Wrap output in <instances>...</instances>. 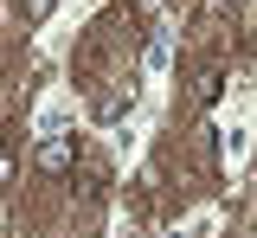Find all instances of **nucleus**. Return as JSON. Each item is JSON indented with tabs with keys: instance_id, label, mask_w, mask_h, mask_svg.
<instances>
[{
	"instance_id": "nucleus-1",
	"label": "nucleus",
	"mask_w": 257,
	"mask_h": 238,
	"mask_svg": "<svg viewBox=\"0 0 257 238\" xmlns=\"http://www.w3.org/2000/svg\"><path fill=\"white\" fill-rule=\"evenodd\" d=\"M39 161L58 174V168H71V148H64V142H45V148H39Z\"/></svg>"
}]
</instances>
